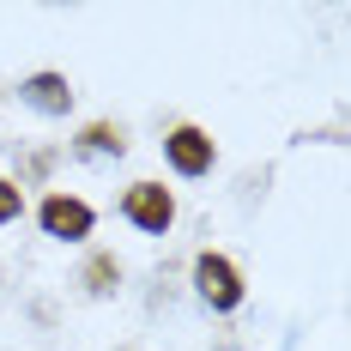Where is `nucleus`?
<instances>
[{"mask_svg":"<svg viewBox=\"0 0 351 351\" xmlns=\"http://www.w3.org/2000/svg\"><path fill=\"white\" fill-rule=\"evenodd\" d=\"M79 297H91V303H109V297H121V285H128V267H121V254L115 248H85V261H79Z\"/></svg>","mask_w":351,"mask_h":351,"instance_id":"nucleus-7","label":"nucleus"},{"mask_svg":"<svg viewBox=\"0 0 351 351\" xmlns=\"http://www.w3.org/2000/svg\"><path fill=\"white\" fill-rule=\"evenodd\" d=\"M121 351H134V346H121Z\"/></svg>","mask_w":351,"mask_h":351,"instance_id":"nucleus-11","label":"nucleus"},{"mask_svg":"<svg viewBox=\"0 0 351 351\" xmlns=\"http://www.w3.org/2000/svg\"><path fill=\"white\" fill-rule=\"evenodd\" d=\"M36 230H43L49 243L85 248L91 237H97V206H91L85 194H67V188H49V194L36 200Z\"/></svg>","mask_w":351,"mask_h":351,"instance_id":"nucleus-3","label":"nucleus"},{"mask_svg":"<svg viewBox=\"0 0 351 351\" xmlns=\"http://www.w3.org/2000/svg\"><path fill=\"white\" fill-rule=\"evenodd\" d=\"M128 145H134L128 121H115V115H91V121L73 128L67 152L79 158V164H109V158H128Z\"/></svg>","mask_w":351,"mask_h":351,"instance_id":"nucleus-6","label":"nucleus"},{"mask_svg":"<svg viewBox=\"0 0 351 351\" xmlns=\"http://www.w3.org/2000/svg\"><path fill=\"white\" fill-rule=\"evenodd\" d=\"M164 164H170L182 182H206L218 170V140H212V128L200 121H170L164 128Z\"/></svg>","mask_w":351,"mask_h":351,"instance_id":"nucleus-4","label":"nucleus"},{"mask_svg":"<svg viewBox=\"0 0 351 351\" xmlns=\"http://www.w3.org/2000/svg\"><path fill=\"white\" fill-rule=\"evenodd\" d=\"M19 104L31 109V115H43V121H67L73 104H79V91H73L67 73L36 67V73H25V79H19Z\"/></svg>","mask_w":351,"mask_h":351,"instance_id":"nucleus-5","label":"nucleus"},{"mask_svg":"<svg viewBox=\"0 0 351 351\" xmlns=\"http://www.w3.org/2000/svg\"><path fill=\"white\" fill-rule=\"evenodd\" d=\"M19 218H25V188H19L12 176H0V230L19 224Z\"/></svg>","mask_w":351,"mask_h":351,"instance_id":"nucleus-9","label":"nucleus"},{"mask_svg":"<svg viewBox=\"0 0 351 351\" xmlns=\"http://www.w3.org/2000/svg\"><path fill=\"white\" fill-rule=\"evenodd\" d=\"M115 212H121V224H134L140 237H170L182 206H176V188L164 182V176H140V182H128V188H121Z\"/></svg>","mask_w":351,"mask_h":351,"instance_id":"nucleus-2","label":"nucleus"},{"mask_svg":"<svg viewBox=\"0 0 351 351\" xmlns=\"http://www.w3.org/2000/svg\"><path fill=\"white\" fill-rule=\"evenodd\" d=\"M188 285H194V303L212 309V315H237L248 303V279H243V267H237L224 248H194Z\"/></svg>","mask_w":351,"mask_h":351,"instance_id":"nucleus-1","label":"nucleus"},{"mask_svg":"<svg viewBox=\"0 0 351 351\" xmlns=\"http://www.w3.org/2000/svg\"><path fill=\"white\" fill-rule=\"evenodd\" d=\"M55 164H61V145H31V152L12 158V182H19V188H49Z\"/></svg>","mask_w":351,"mask_h":351,"instance_id":"nucleus-8","label":"nucleus"},{"mask_svg":"<svg viewBox=\"0 0 351 351\" xmlns=\"http://www.w3.org/2000/svg\"><path fill=\"white\" fill-rule=\"evenodd\" d=\"M212 351H243V339H218V346H212Z\"/></svg>","mask_w":351,"mask_h":351,"instance_id":"nucleus-10","label":"nucleus"}]
</instances>
